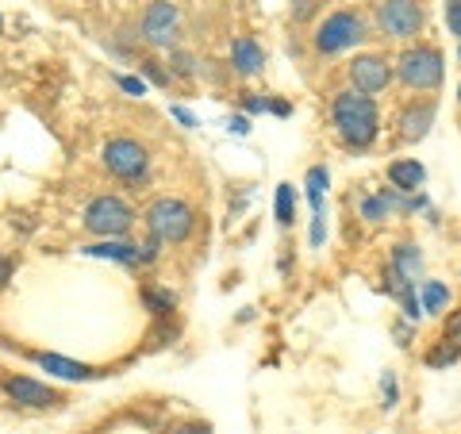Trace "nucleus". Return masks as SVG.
I'll return each mask as SVG.
<instances>
[{
	"label": "nucleus",
	"mask_w": 461,
	"mask_h": 434,
	"mask_svg": "<svg viewBox=\"0 0 461 434\" xmlns=\"http://www.w3.org/2000/svg\"><path fill=\"white\" fill-rule=\"evenodd\" d=\"M330 123H335V135H339L342 147L366 150L381 135L377 100L366 96V93H354V89L335 93V100H330Z\"/></svg>",
	"instance_id": "f257e3e1"
},
{
	"label": "nucleus",
	"mask_w": 461,
	"mask_h": 434,
	"mask_svg": "<svg viewBox=\"0 0 461 434\" xmlns=\"http://www.w3.org/2000/svg\"><path fill=\"white\" fill-rule=\"evenodd\" d=\"M396 77H400V85H408L415 93H435L446 77V58L438 47H427V42L408 47L396 62Z\"/></svg>",
	"instance_id": "f03ea898"
},
{
	"label": "nucleus",
	"mask_w": 461,
	"mask_h": 434,
	"mask_svg": "<svg viewBox=\"0 0 461 434\" xmlns=\"http://www.w3.org/2000/svg\"><path fill=\"white\" fill-rule=\"evenodd\" d=\"M81 227L96 239H123L135 227V208L120 196H96L81 215Z\"/></svg>",
	"instance_id": "7ed1b4c3"
},
{
	"label": "nucleus",
	"mask_w": 461,
	"mask_h": 434,
	"mask_svg": "<svg viewBox=\"0 0 461 434\" xmlns=\"http://www.w3.org/2000/svg\"><path fill=\"white\" fill-rule=\"evenodd\" d=\"M196 227V212L177 196H158L147 208V231L162 242H185Z\"/></svg>",
	"instance_id": "20e7f679"
},
{
	"label": "nucleus",
	"mask_w": 461,
	"mask_h": 434,
	"mask_svg": "<svg viewBox=\"0 0 461 434\" xmlns=\"http://www.w3.org/2000/svg\"><path fill=\"white\" fill-rule=\"evenodd\" d=\"M369 39V23L357 16V12L350 8H342V12H330V16L315 27V50L320 54H342V50H350L357 47V42H366Z\"/></svg>",
	"instance_id": "39448f33"
},
{
	"label": "nucleus",
	"mask_w": 461,
	"mask_h": 434,
	"mask_svg": "<svg viewBox=\"0 0 461 434\" xmlns=\"http://www.w3.org/2000/svg\"><path fill=\"white\" fill-rule=\"evenodd\" d=\"M100 158H104V166H108L112 177H120V181H142V177H147V169H150L147 147L135 142V139H127V135L108 139L104 150H100Z\"/></svg>",
	"instance_id": "423d86ee"
},
{
	"label": "nucleus",
	"mask_w": 461,
	"mask_h": 434,
	"mask_svg": "<svg viewBox=\"0 0 461 434\" xmlns=\"http://www.w3.org/2000/svg\"><path fill=\"white\" fill-rule=\"evenodd\" d=\"M423 5L420 0H381L377 5V27L388 35V39H396V42H408L423 32Z\"/></svg>",
	"instance_id": "0eeeda50"
},
{
	"label": "nucleus",
	"mask_w": 461,
	"mask_h": 434,
	"mask_svg": "<svg viewBox=\"0 0 461 434\" xmlns=\"http://www.w3.org/2000/svg\"><path fill=\"white\" fill-rule=\"evenodd\" d=\"M177 27H181V12L173 0H154V5L142 12V23H139V35L142 42H150V47H173L177 42Z\"/></svg>",
	"instance_id": "6e6552de"
},
{
	"label": "nucleus",
	"mask_w": 461,
	"mask_h": 434,
	"mask_svg": "<svg viewBox=\"0 0 461 434\" xmlns=\"http://www.w3.org/2000/svg\"><path fill=\"white\" fill-rule=\"evenodd\" d=\"M346 74H350V89L354 93L373 96V93H384L388 85H393L396 69H393V62H388L384 54H357Z\"/></svg>",
	"instance_id": "1a4fd4ad"
},
{
	"label": "nucleus",
	"mask_w": 461,
	"mask_h": 434,
	"mask_svg": "<svg viewBox=\"0 0 461 434\" xmlns=\"http://www.w3.org/2000/svg\"><path fill=\"white\" fill-rule=\"evenodd\" d=\"M5 393L12 403H20V408H35V411H47L54 403H62V393H54L50 384H42L35 377H23V373H12L5 377Z\"/></svg>",
	"instance_id": "9d476101"
},
{
	"label": "nucleus",
	"mask_w": 461,
	"mask_h": 434,
	"mask_svg": "<svg viewBox=\"0 0 461 434\" xmlns=\"http://www.w3.org/2000/svg\"><path fill=\"white\" fill-rule=\"evenodd\" d=\"M435 115H438V108H435V100H415V104H408L400 112V139L403 142H423L427 139V131L435 127Z\"/></svg>",
	"instance_id": "9b49d317"
},
{
	"label": "nucleus",
	"mask_w": 461,
	"mask_h": 434,
	"mask_svg": "<svg viewBox=\"0 0 461 434\" xmlns=\"http://www.w3.org/2000/svg\"><path fill=\"white\" fill-rule=\"evenodd\" d=\"M32 361L39 369H47L50 377H58V381H96V377H104V369L85 366V361H69L62 354H32Z\"/></svg>",
	"instance_id": "f8f14e48"
},
{
	"label": "nucleus",
	"mask_w": 461,
	"mask_h": 434,
	"mask_svg": "<svg viewBox=\"0 0 461 434\" xmlns=\"http://www.w3.org/2000/svg\"><path fill=\"white\" fill-rule=\"evenodd\" d=\"M230 66H235L239 77H254V74L266 69V50L258 47L250 35H239L235 42H230Z\"/></svg>",
	"instance_id": "ddd939ff"
},
{
	"label": "nucleus",
	"mask_w": 461,
	"mask_h": 434,
	"mask_svg": "<svg viewBox=\"0 0 461 434\" xmlns=\"http://www.w3.org/2000/svg\"><path fill=\"white\" fill-rule=\"evenodd\" d=\"M388 266H393V273H396L400 281L415 285V281L423 277V250L415 242H396L393 246V262H388Z\"/></svg>",
	"instance_id": "4468645a"
},
{
	"label": "nucleus",
	"mask_w": 461,
	"mask_h": 434,
	"mask_svg": "<svg viewBox=\"0 0 461 434\" xmlns=\"http://www.w3.org/2000/svg\"><path fill=\"white\" fill-rule=\"evenodd\" d=\"M427 181V169L423 162H415V158H396L393 166H388V185L400 193H420Z\"/></svg>",
	"instance_id": "2eb2a0df"
},
{
	"label": "nucleus",
	"mask_w": 461,
	"mask_h": 434,
	"mask_svg": "<svg viewBox=\"0 0 461 434\" xmlns=\"http://www.w3.org/2000/svg\"><path fill=\"white\" fill-rule=\"evenodd\" d=\"M81 254L108 258V262H120V266H139V246L135 242H123V239H100L93 246H81Z\"/></svg>",
	"instance_id": "dca6fc26"
},
{
	"label": "nucleus",
	"mask_w": 461,
	"mask_h": 434,
	"mask_svg": "<svg viewBox=\"0 0 461 434\" xmlns=\"http://www.w3.org/2000/svg\"><path fill=\"white\" fill-rule=\"evenodd\" d=\"M420 303H423V315H442L446 308H450V288H446L442 281H423Z\"/></svg>",
	"instance_id": "f3484780"
},
{
	"label": "nucleus",
	"mask_w": 461,
	"mask_h": 434,
	"mask_svg": "<svg viewBox=\"0 0 461 434\" xmlns=\"http://www.w3.org/2000/svg\"><path fill=\"white\" fill-rule=\"evenodd\" d=\"M327 185H330V173L323 166H312L308 177H304V189H308V204L312 215H323V196H327Z\"/></svg>",
	"instance_id": "a211bd4d"
},
{
	"label": "nucleus",
	"mask_w": 461,
	"mask_h": 434,
	"mask_svg": "<svg viewBox=\"0 0 461 434\" xmlns=\"http://www.w3.org/2000/svg\"><path fill=\"white\" fill-rule=\"evenodd\" d=\"M273 215H277L281 227H293L296 223V189L293 185H277V196H273Z\"/></svg>",
	"instance_id": "6ab92c4d"
},
{
	"label": "nucleus",
	"mask_w": 461,
	"mask_h": 434,
	"mask_svg": "<svg viewBox=\"0 0 461 434\" xmlns=\"http://www.w3.org/2000/svg\"><path fill=\"white\" fill-rule=\"evenodd\" d=\"M357 212H362V220H366V223H384L388 215H393V208L384 204V196H381V193L357 196Z\"/></svg>",
	"instance_id": "aec40b11"
},
{
	"label": "nucleus",
	"mask_w": 461,
	"mask_h": 434,
	"mask_svg": "<svg viewBox=\"0 0 461 434\" xmlns=\"http://www.w3.org/2000/svg\"><path fill=\"white\" fill-rule=\"evenodd\" d=\"M457 357H461V346H454V342H446V339H442L438 346H430L423 361H427L430 369H446V366H454Z\"/></svg>",
	"instance_id": "412c9836"
},
{
	"label": "nucleus",
	"mask_w": 461,
	"mask_h": 434,
	"mask_svg": "<svg viewBox=\"0 0 461 434\" xmlns=\"http://www.w3.org/2000/svg\"><path fill=\"white\" fill-rule=\"evenodd\" d=\"M142 300H147V308L154 315H169L173 303H177V296H173L169 288H142Z\"/></svg>",
	"instance_id": "4be33fe9"
},
{
	"label": "nucleus",
	"mask_w": 461,
	"mask_h": 434,
	"mask_svg": "<svg viewBox=\"0 0 461 434\" xmlns=\"http://www.w3.org/2000/svg\"><path fill=\"white\" fill-rule=\"evenodd\" d=\"M196 58L189 50H177V47H169V77H193L196 74Z\"/></svg>",
	"instance_id": "5701e85b"
},
{
	"label": "nucleus",
	"mask_w": 461,
	"mask_h": 434,
	"mask_svg": "<svg viewBox=\"0 0 461 434\" xmlns=\"http://www.w3.org/2000/svg\"><path fill=\"white\" fill-rule=\"evenodd\" d=\"M139 77L158 85V89H169V81H173L169 69H162V62H154V58H142V62H139Z\"/></svg>",
	"instance_id": "b1692460"
},
{
	"label": "nucleus",
	"mask_w": 461,
	"mask_h": 434,
	"mask_svg": "<svg viewBox=\"0 0 461 434\" xmlns=\"http://www.w3.org/2000/svg\"><path fill=\"white\" fill-rule=\"evenodd\" d=\"M381 400H384V408H396V400H400L396 373H384V377H381Z\"/></svg>",
	"instance_id": "393cba45"
},
{
	"label": "nucleus",
	"mask_w": 461,
	"mask_h": 434,
	"mask_svg": "<svg viewBox=\"0 0 461 434\" xmlns=\"http://www.w3.org/2000/svg\"><path fill=\"white\" fill-rule=\"evenodd\" d=\"M115 85H120L123 93H131V96H147V81H142L139 74H120V77H115Z\"/></svg>",
	"instance_id": "a878e982"
},
{
	"label": "nucleus",
	"mask_w": 461,
	"mask_h": 434,
	"mask_svg": "<svg viewBox=\"0 0 461 434\" xmlns=\"http://www.w3.org/2000/svg\"><path fill=\"white\" fill-rule=\"evenodd\" d=\"M446 27H450L461 42V0H446Z\"/></svg>",
	"instance_id": "bb28decb"
},
{
	"label": "nucleus",
	"mask_w": 461,
	"mask_h": 434,
	"mask_svg": "<svg viewBox=\"0 0 461 434\" xmlns=\"http://www.w3.org/2000/svg\"><path fill=\"white\" fill-rule=\"evenodd\" d=\"M269 112V100L258 96V93H247V100H242V115H262Z\"/></svg>",
	"instance_id": "cd10ccee"
},
{
	"label": "nucleus",
	"mask_w": 461,
	"mask_h": 434,
	"mask_svg": "<svg viewBox=\"0 0 461 434\" xmlns=\"http://www.w3.org/2000/svg\"><path fill=\"white\" fill-rule=\"evenodd\" d=\"M158 246H162V239H154V235L139 246V266H150V262H158Z\"/></svg>",
	"instance_id": "c85d7f7f"
},
{
	"label": "nucleus",
	"mask_w": 461,
	"mask_h": 434,
	"mask_svg": "<svg viewBox=\"0 0 461 434\" xmlns=\"http://www.w3.org/2000/svg\"><path fill=\"white\" fill-rule=\"evenodd\" d=\"M446 342L461 346V312H454L450 320H446Z\"/></svg>",
	"instance_id": "c756f323"
},
{
	"label": "nucleus",
	"mask_w": 461,
	"mask_h": 434,
	"mask_svg": "<svg viewBox=\"0 0 461 434\" xmlns=\"http://www.w3.org/2000/svg\"><path fill=\"white\" fill-rule=\"evenodd\" d=\"M227 131H235V135H250V115H230L227 120Z\"/></svg>",
	"instance_id": "7c9ffc66"
},
{
	"label": "nucleus",
	"mask_w": 461,
	"mask_h": 434,
	"mask_svg": "<svg viewBox=\"0 0 461 434\" xmlns=\"http://www.w3.org/2000/svg\"><path fill=\"white\" fill-rule=\"evenodd\" d=\"M312 246H323V239H327V223H323V215H312Z\"/></svg>",
	"instance_id": "2f4dec72"
},
{
	"label": "nucleus",
	"mask_w": 461,
	"mask_h": 434,
	"mask_svg": "<svg viewBox=\"0 0 461 434\" xmlns=\"http://www.w3.org/2000/svg\"><path fill=\"white\" fill-rule=\"evenodd\" d=\"M169 115H173V120H177L181 127H196V115H193L189 108H181V104H173V108H169Z\"/></svg>",
	"instance_id": "473e14b6"
},
{
	"label": "nucleus",
	"mask_w": 461,
	"mask_h": 434,
	"mask_svg": "<svg viewBox=\"0 0 461 434\" xmlns=\"http://www.w3.org/2000/svg\"><path fill=\"white\" fill-rule=\"evenodd\" d=\"M312 12H315V0H293V16L296 20H308Z\"/></svg>",
	"instance_id": "72a5a7b5"
},
{
	"label": "nucleus",
	"mask_w": 461,
	"mask_h": 434,
	"mask_svg": "<svg viewBox=\"0 0 461 434\" xmlns=\"http://www.w3.org/2000/svg\"><path fill=\"white\" fill-rule=\"evenodd\" d=\"M12 269H16V262H12L8 254H0V288H5L12 281Z\"/></svg>",
	"instance_id": "f704fd0d"
},
{
	"label": "nucleus",
	"mask_w": 461,
	"mask_h": 434,
	"mask_svg": "<svg viewBox=\"0 0 461 434\" xmlns=\"http://www.w3.org/2000/svg\"><path fill=\"white\" fill-rule=\"evenodd\" d=\"M169 434H212V427H208V423H185V427L169 430Z\"/></svg>",
	"instance_id": "c9c22d12"
},
{
	"label": "nucleus",
	"mask_w": 461,
	"mask_h": 434,
	"mask_svg": "<svg viewBox=\"0 0 461 434\" xmlns=\"http://www.w3.org/2000/svg\"><path fill=\"white\" fill-rule=\"evenodd\" d=\"M269 112L273 115H288V112H293V104H288V100H269Z\"/></svg>",
	"instance_id": "e433bc0d"
},
{
	"label": "nucleus",
	"mask_w": 461,
	"mask_h": 434,
	"mask_svg": "<svg viewBox=\"0 0 461 434\" xmlns=\"http://www.w3.org/2000/svg\"><path fill=\"white\" fill-rule=\"evenodd\" d=\"M393 330H396V339H400V346H408V342H411V327H408V323H396Z\"/></svg>",
	"instance_id": "4c0bfd02"
},
{
	"label": "nucleus",
	"mask_w": 461,
	"mask_h": 434,
	"mask_svg": "<svg viewBox=\"0 0 461 434\" xmlns=\"http://www.w3.org/2000/svg\"><path fill=\"white\" fill-rule=\"evenodd\" d=\"M457 104H461V85H457Z\"/></svg>",
	"instance_id": "58836bf2"
},
{
	"label": "nucleus",
	"mask_w": 461,
	"mask_h": 434,
	"mask_svg": "<svg viewBox=\"0 0 461 434\" xmlns=\"http://www.w3.org/2000/svg\"><path fill=\"white\" fill-rule=\"evenodd\" d=\"M0 32H5V16H0Z\"/></svg>",
	"instance_id": "ea45409f"
},
{
	"label": "nucleus",
	"mask_w": 461,
	"mask_h": 434,
	"mask_svg": "<svg viewBox=\"0 0 461 434\" xmlns=\"http://www.w3.org/2000/svg\"><path fill=\"white\" fill-rule=\"evenodd\" d=\"M457 62H461V47H457Z\"/></svg>",
	"instance_id": "a19ab883"
}]
</instances>
